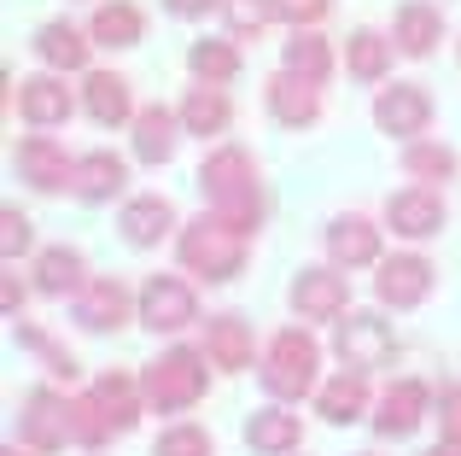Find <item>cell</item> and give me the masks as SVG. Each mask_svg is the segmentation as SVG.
Masks as SVG:
<instances>
[{
	"label": "cell",
	"instance_id": "cell-15",
	"mask_svg": "<svg viewBox=\"0 0 461 456\" xmlns=\"http://www.w3.org/2000/svg\"><path fill=\"white\" fill-rule=\"evenodd\" d=\"M427 404H432L427 380H392L385 398H380V415H374V433L380 439H409L420 422H427Z\"/></svg>",
	"mask_w": 461,
	"mask_h": 456
},
{
	"label": "cell",
	"instance_id": "cell-1",
	"mask_svg": "<svg viewBox=\"0 0 461 456\" xmlns=\"http://www.w3.org/2000/svg\"><path fill=\"white\" fill-rule=\"evenodd\" d=\"M199 187H204V199H211L216 217H228L234 228L258 234L263 194H258V164H251L246 147H216L211 159L199 164Z\"/></svg>",
	"mask_w": 461,
	"mask_h": 456
},
{
	"label": "cell",
	"instance_id": "cell-17",
	"mask_svg": "<svg viewBox=\"0 0 461 456\" xmlns=\"http://www.w3.org/2000/svg\"><path fill=\"white\" fill-rule=\"evenodd\" d=\"M263 100H269L275 123H286V129H310L315 117H321V88L304 82V77H293V70H275Z\"/></svg>",
	"mask_w": 461,
	"mask_h": 456
},
{
	"label": "cell",
	"instance_id": "cell-3",
	"mask_svg": "<svg viewBox=\"0 0 461 456\" xmlns=\"http://www.w3.org/2000/svg\"><path fill=\"white\" fill-rule=\"evenodd\" d=\"M204 363H211V357L193 351V345H169L164 357H152L147 375H140V387H147V410H158V415L193 410V404L204 398V387H211Z\"/></svg>",
	"mask_w": 461,
	"mask_h": 456
},
{
	"label": "cell",
	"instance_id": "cell-14",
	"mask_svg": "<svg viewBox=\"0 0 461 456\" xmlns=\"http://www.w3.org/2000/svg\"><path fill=\"white\" fill-rule=\"evenodd\" d=\"M444 217H450V211H444L438 187H403V194L385 199V223L403 240H432L444 228Z\"/></svg>",
	"mask_w": 461,
	"mask_h": 456
},
{
	"label": "cell",
	"instance_id": "cell-23",
	"mask_svg": "<svg viewBox=\"0 0 461 456\" xmlns=\"http://www.w3.org/2000/svg\"><path fill=\"white\" fill-rule=\"evenodd\" d=\"M129 187V164L117 159V152H82L77 159V187H70V194L77 199H88V205H100V199H117Z\"/></svg>",
	"mask_w": 461,
	"mask_h": 456
},
{
	"label": "cell",
	"instance_id": "cell-38",
	"mask_svg": "<svg viewBox=\"0 0 461 456\" xmlns=\"http://www.w3.org/2000/svg\"><path fill=\"white\" fill-rule=\"evenodd\" d=\"M327 12H333V0H275V18L293 23V30H310V23H321Z\"/></svg>",
	"mask_w": 461,
	"mask_h": 456
},
{
	"label": "cell",
	"instance_id": "cell-10",
	"mask_svg": "<svg viewBox=\"0 0 461 456\" xmlns=\"http://www.w3.org/2000/svg\"><path fill=\"white\" fill-rule=\"evenodd\" d=\"M18 176L30 187H41V194H65V187H77V159L53 135H23L18 141Z\"/></svg>",
	"mask_w": 461,
	"mask_h": 456
},
{
	"label": "cell",
	"instance_id": "cell-18",
	"mask_svg": "<svg viewBox=\"0 0 461 456\" xmlns=\"http://www.w3.org/2000/svg\"><path fill=\"white\" fill-rule=\"evenodd\" d=\"M82 105L100 129H117V123H135V94H129V77L117 70H88V88H82Z\"/></svg>",
	"mask_w": 461,
	"mask_h": 456
},
{
	"label": "cell",
	"instance_id": "cell-11",
	"mask_svg": "<svg viewBox=\"0 0 461 456\" xmlns=\"http://www.w3.org/2000/svg\"><path fill=\"white\" fill-rule=\"evenodd\" d=\"M350 305V275L345 269H298L293 275V310L304 322H339Z\"/></svg>",
	"mask_w": 461,
	"mask_h": 456
},
{
	"label": "cell",
	"instance_id": "cell-31",
	"mask_svg": "<svg viewBox=\"0 0 461 456\" xmlns=\"http://www.w3.org/2000/svg\"><path fill=\"white\" fill-rule=\"evenodd\" d=\"M281 59H286L281 70H293V77L315 82V88H321V82L333 77V47H327V41H321L315 30H293V41L281 47Z\"/></svg>",
	"mask_w": 461,
	"mask_h": 456
},
{
	"label": "cell",
	"instance_id": "cell-39",
	"mask_svg": "<svg viewBox=\"0 0 461 456\" xmlns=\"http://www.w3.org/2000/svg\"><path fill=\"white\" fill-rule=\"evenodd\" d=\"M0 251H6V258H18V251H30V217H23V211H0Z\"/></svg>",
	"mask_w": 461,
	"mask_h": 456
},
{
	"label": "cell",
	"instance_id": "cell-6",
	"mask_svg": "<svg viewBox=\"0 0 461 456\" xmlns=\"http://www.w3.org/2000/svg\"><path fill=\"white\" fill-rule=\"evenodd\" d=\"M135 298H140V322L152 333H181V328L199 322V293L181 275H147V287Z\"/></svg>",
	"mask_w": 461,
	"mask_h": 456
},
{
	"label": "cell",
	"instance_id": "cell-36",
	"mask_svg": "<svg viewBox=\"0 0 461 456\" xmlns=\"http://www.w3.org/2000/svg\"><path fill=\"white\" fill-rule=\"evenodd\" d=\"M117 433V427H112V415H105L100 410V398H94V392H88V398H70V445H105V439H112Z\"/></svg>",
	"mask_w": 461,
	"mask_h": 456
},
{
	"label": "cell",
	"instance_id": "cell-16",
	"mask_svg": "<svg viewBox=\"0 0 461 456\" xmlns=\"http://www.w3.org/2000/svg\"><path fill=\"white\" fill-rule=\"evenodd\" d=\"M327 258H333V269H368V263H380V228L368 217H333L327 223Z\"/></svg>",
	"mask_w": 461,
	"mask_h": 456
},
{
	"label": "cell",
	"instance_id": "cell-34",
	"mask_svg": "<svg viewBox=\"0 0 461 456\" xmlns=\"http://www.w3.org/2000/svg\"><path fill=\"white\" fill-rule=\"evenodd\" d=\"M403 176H415V182H450L456 152L438 147V141H409L403 147Z\"/></svg>",
	"mask_w": 461,
	"mask_h": 456
},
{
	"label": "cell",
	"instance_id": "cell-4",
	"mask_svg": "<svg viewBox=\"0 0 461 456\" xmlns=\"http://www.w3.org/2000/svg\"><path fill=\"white\" fill-rule=\"evenodd\" d=\"M315 369H321V345H315V333L304 328H281L269 340V363H263V392H275V398H310L315 392Z\"/></svg>",
	"mask_w": 461,
	"mask_h": 456
},
{
	"label": "cell",
	"instance_id": "cell-41",
	"mask_svg": "<svg viewBox=\"0 0 461 456\" xmlns=\"http://www.w3.org/2000/svg\"><path fill=\"white\" fill-rule=\"evenodd\" d=\"M176 18H199V12H211V6H222V0H164Z\"/></svg>",
	"mask_w": 461,
	"mask_h": 456
},
{
	"label": "cell",
	"instance_id": "cell-20",
	"mask_svg": "<svg viewBox=\"0 0 461 456\" xmlns=\"http://www.w3.org/2000/svg\"><path fill=\"white\" fill-rule=\"evenodd\" d=\"M204 357H211V369H251V322L234 316V310H222V316L204 322Z\"/></svg>",
	"mask_w": 461,
	"mask_h": 456
},
{
	"label": "cell",
	"instance_id": "cell-32",
	"mask_svg": "<svg viewBox=\"0 0 461 456\" xmlns=\"http://www.w3.org/2000/svg\"><path fill=\"white\" fill-rule=\"evenodd\" d=\"M345 70L357 82H380L385 70H392V41H385L380 30H350L345 41Z\"/></svg>",
	"mask_w": 461,
	"mask_h": 456
},
{
	"label": "cell",
	"instance_id": "cell-35",
	"mask_svg": "<svg viewBox=\"0 0 461 456\" xmlns=\"http://www.w3.org/2000/svg\"><path fill=\"white\" fill-rule=\"evenodd\" d=\"M222 18H228V41H258L275 23V0H222Z\"/></svg>",
	"mask_w": 461,
	"mask_h": 456
},
{
	"label": "cell",
	"instance_id": "cell-12",
	"mask_svg": "<svg viewBox=\"0 0 461 456\" xmlns=\"http://www.w3.org/2000/svg\"><path fill=\"white\" fill-rule=\"evenodd\" d=\"M129 310H140V298H129V287L117 281V275H100V281H88L77 293V322L88 333H117L129 328Z\"/></svg>",
	"mask_w": 461,
	"mask_h": 456
},
{
	"label": "cell",
	"instance_id": "cell-24",
	"mask_svg": "<svg viewBox=\"0 0 461 456\" xmlns=\"http://www.w3.org/2000/svg\"><path fill=\"white\" fill-rule=\"evenodd\" d=\"M94 398H100V410L112 415L117 433H129V427L140 422V410H147V387H140L129 369H105L100 387H94Z\"/></svg>",
	"mask_w": 461,
	"mask_h": 456
},
{
	"label": "cell",
	"instance_id": "cell-25",
	"mask_svg": "<svg viewBox=\"0 0 461 456\" xmlns=\"http://www.w3.org/2000/svg\"><path fill=\"white\" fill-rule=\"evenodd\" d=\"M315 410H321V422H333V427H350V422H362L368 415V375H333L327 387H315Z\"/></svg>",
	"mask_w": 461,
	"mask_h": 456
},
{
	"label": "cell",
	"instance_id": "cell-8",
	"mask_svg": "<svg viewBox=\"0 0 461 456\" xmlns=\"http://www.w3.org/2000/svg\"><path fill=\"white\" fill-rule=\"evenodd\" d=\"M432 281H438V269H432L420 251H392V258H380L374 293H380V305H392V310H415V305H427Z\"/></svg>",
	"mask_w": 461,
	"mask_h": 456
},
{
	"label": "cell",
	"instance_id": "cell-13",
	"mask_svg": "<svg viewBox=\"0 0 461 456\" xmlns=\"http://www.w3.org/2000/svg\"><path fill=\"white\" fill-rule=\"evenodd\" d=\"M70 88H65V77L59 70H41V77H23L18 82V117L30 129H59V123H70Z\"/></svg>",
	"mask_w": 461,
	"mask_h": 456
},
{
	"label": "cell",
	"instance_id": "cell-5",
	"mask_svg": "<svg viewBox=\"0 0 461 456\" xmlns=\"http://www.w3.org/2000/svg\"><path fill=\"white\" fill-rule=\"evenodd\" d=\"M333 351L350 375H374V369H385L397 357V333L374 310H345V322L333 328Z\"/></svg>",
	"mask_w": 461,
	"mask_h": 456
},
{
	"label": "cell",
	"instance_id": "cell-40",
	"mask_svg": "<svg viewBox=\"0 0 461 456\" xmlns=\"http://www.w3.org/2000/svg\"><path fill=\"white\" fill-rule=\"evenodd\" d=\"M438 422H444V439H461V387L438 398Z\"/></svg>",
	"mask_w": 461,
	"mask_h": 456
},
{
	"label": "cell",
	"instance_id": "cell-9",
	"mask_svg": "<svg viewBox=\"0 0 461 456\" xmlns=\"http://www.w3.org/2000/svg\"><path fill=\"white\" fill-rule=\"evenodd\" d=\"M374 123L397 141H420L427 123H432V94L420 88V82H392V88H380V100H374Z\"/></svg>",
	"mask_w": 461,
	"mask_h": 456
},
{
	"label": "cell",
	"instance_id": "cell-28",
	"mask_svg": "<svg viewBox=\"0 0 461 456\" xmlns=\"http://www.w3.org/2000/svg\"><path fill=\"white\" fill-rule=\"evenodd\" d=\"M298 439H304V422H298L293 410H251V422H246V445L251 451L286 456V451H298Z\"/></svg>",
	"mask_w": 461,
	"mask_h": 456
},
{
	"label": "cell",
	"instance_id": "cell-21",
	"mask_svg": "<svg viewBox=\"0 0 461 456\" xmlns=\"http://www.w3.org/2000/svg\"><path fill=\"white\" fill-rule=\"evenodd\" d=\"M117 228H123V240L135 251H147V246H158V240L176 228V205H169L164 194H140V199H129V205H123Z\"/></svg>",
	"mask_w": 461,
	"mask_h": 456
},
{
	"label": "cell",
	"instance_id": "cell-44",
	"mask_svg": "<svg viewBox=\"0 0 461 456\" xmlns=\"http://www.w3.org/2000/svg\"><path fill=\"white\" fill-rule=\"evenodd\" d=\"M6 456H30V445H23V451H18V445H6Z\"/></svg>",
	"mask_w": 461,
	"mask_h": 456
},
{
	"label": "cell",
	"instance_id": "cell-42",
	"mask_svg": "<svg viewBox=\"0 0 461 456\" xmlns=\"http://www.w3.org/2000/svg\"><path fill=\"white\" fill-rule=\"evenodd\" d=\"M18 305H23V287L6 275V316H18Z\"/></svg>",
	"mask_w": 461,
	"mask_h": 456
},
{
	"label": "cell",
	"instance_id": "cell-19",
	"mask_svg": "<svg viewBox=\"0 0 461 456\" xmlns=\"http://www.w3.org/2000/svg\"><path fill=\"white\" fill-rule=\"evenodd\" d=\"M438 35H444V12L432 6V0H403V6H397V18H392V47L397 53L427 59L432 47H438Z\"/></svg>",
	"mask_w": 461,
	"mask_h": 456
},
{
	"label": "cell",
	"instance_id": "cell-22",
	"mask_svg": "<svg viewBox=\"0 0 461 456\" xmlns=\"http://www.w3.org/2000/svg\"><path fill=\"white\" fill-rule=\"evenodd\" d=\"M176 135H187V129H181V112H169V105H140V117H135V159L140 164H169L176 159Z\"/></svg>",
	"mask_w": 461,
	"mask_h": 456
},
{
	"label": "cell",
	"instance_id": "cell-33",
	"mask_svg": "<svg viewBox=\"0 0 461 456\" xmlns=\"http://www.w3.org/2000/svg\"><path fill=\"white\" fill-rule=\"evenodd\" d=\"M187 65H193V77H199L204 88H228V82L240 77V47L234 41H193Z\"/></svg>",
	"mask_w": 461,
	"mask_h": 456
},
{
	"label": "cell",
	"instance_id": "cell-7",
	"mask_svg": "<svg viewBox=\"0 0 461 456\" xmlns=\"http://www.w3.org/2000/svg\"><path fill=\"white\" fill-rule=\"evenodd\" d=\"M18 433H23V445L41 451V456L65 451L70 445V398H65V392H53V387H35L30 398H23Z\"/></svg>",
	"mask_w": 461,
	"mask_h": 456
},
{
	"label": "cell",
	"instance_id": "cell-29",
	"mask_svg": "<svg viewBox=\"0 0 461 456\" xmlns=\"http://www.w3.org/2000/svg\"><path fill=\"white\" fill-rule=\"evenodd\" d=\"M82 275H88V263H82L77 246H47L41 258H35V287H41L47 298H65V293H82Z\"/></svg>",
	"mask_w": 461,
	"mask_h": 456
},
{
	"label": "cell",
	"instance_id": "cell-27",
	"mask_svg": "<svg viewBox=\"0 0 461 456\" xmlns=\"http://www.w3.org/2000/svg\"><path fill=\"white\" fill-rule=\"evenodd\" d=\"M88 35L100 47H135L140 35H147V12H140L135 0H105V6H94Z\"/></svg>",
	"mask_w": 461,
	"mask_h": 456
},
{
	"label": "cell",
	"instance_id": "cell-43",
	"mask_svg": "<svg viewBox=\"0 0 461 456\" xmlns=\"http://www.w3.org/2000/svg\"><path fill=\"white\" fill-rule=\"evenodd\" d=\"M427 456H461V439H444V445H432Z\"/></svg>",
	"mask_w": 461,
	"mask_h": 456
},
{
	"label": "cell",
	"instance_id": "cell-26",
	"mask_svg": "<svg viewBox=\"0 0 461 456\" xmlns=\"http://www.w3.org/2000/svg\"><path fill=\"white\" fill-rule=\"evenodd\" d=\"M88 47L94 35H82L77 23H41L35 30V53L47 70H88Z\"/></svg>",
	"mask_w": 461,
	"mask_h": 456
},
{
	"label": "cell",
	"instance_id": "cell-37",
	"mask_svg": "<svg viewBox=\"0 0 461 456\" xmlns=\"http://www.w3.org/2000/svg\"><path fill=\"white\" fill-rule=\"evenodd\" d=\"M152 456H216V439L204 433V427H193V422H176L169 433H158Z\"/></svg>",
	"mask_w": 461,
	"mask_h": 456
},
{
	"label": "cell",
	"instance_id": "cell-2",
	"mask_svg": "<svg viewBox=\"0 0 461 456\" xmlns=\"http://www.w3.org/2000/svg\"><path fill=\"white\" fill-rule=\"evenodd\" d=\"M246 246H251V234L234 228L228 217H216V211H211V217H193L176 234L181 269L199 275V281H234V275L246 269Z\"/></svg>",
	"mask_w": 461,
	"mask_h": 456
},
{
	"label": "cell",
	"instance_id": "cell-30",
	"mask_svg": "<svg viewBox=\"0 0 461 456\" xmlns=\"http://www.w3.org/2000/svg\"><path fill=\"white\" fill-rule=\"evenodd\" d=\"M228 123H234V105H228V94L222 88H193L187 100H181V129H187V135H228Z\"/></svg>",
	"mask_w": 461,
	"mask_h": 456
}]
</instances>
